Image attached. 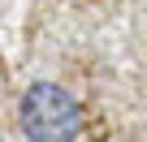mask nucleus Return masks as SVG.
Segmentation results:
<instances>
[{"instance_id":"1","label":"nucleus","mask_w":147,"mask_h":142,"mask_svg":"<svg viewBox=\"0 0 147 142\" xmlns=\"http://www.w3.org/2000/svg\"><path fill=\"white\" fill-rule=\"evenodd\" d=\"M18 121L26 142H78L82 133V108L56 82H30L18 103Z\"/></svg>"}]
</instances>
